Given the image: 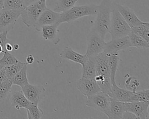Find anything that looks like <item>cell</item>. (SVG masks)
I'll use <instances>...</instances> for the list:
<instances>
[{
    "mask_svg": "<svg viewBox=\"0 0 149 119\" xmlns=\"http://www.w3.org/2000/svg\"><path fill=\"white\" fill-rule=\"evenodd\" d=\"M111 10V1L102 0L98 5V12L93 28L104 38L109 31Z\"/></svg>",
    "mask_w": 149,
    "mask_h": 119,
    "instance_id": "cell-1",
    "label": "cell"
},
{
    "mask_svg": "<svg viewBox=\"0 0 149 119\" xmlns=\"http://www.w3.org/2000/svg\"><path fill=\"white\" fill-rule=\"evenodd\" d=\"M131 32V27L118 10L115 2H112V10L109 33L112 39L127 36Z\"/></svg>",
    "mask_w": 149,
    "mask_h": 119,
    "instance_id": "cell-2",
    "label": "cell"
},
{
    "mask_svg": "<svg viewBox=\"0 0 149 119\" xmlns=\"http://www.w3.org/2000/svg\"><path fill=\"white\" fill-rule=\"evenodd\" d=\"M98 5L94 4L74 6L69 10L61 13V16L58 24L63 23H70L77 19L87 16H94L98 12Z\"/></svg>",
    "mask_w": 149,
    "mask_h": 119,
    "instance_id": "cell-3",
    "label": "cell"
},
{
    "mask_svg": "<svg viewBox=\"0 0 149 119\" xmlns=\"http://www.w3.org/2000/svg\"><path fill=\"white\" fill-rule=\"evenodd\" d=\"M46 2L39 1L32 3L21 11V18L23 23L28 27L34 26L42 12L47 8Z\"/></svg>",
    "mask_w": 149,
    "mask_h": 119,
    "instance_id": "cell-4",
    "label": "cell"
},
{
    "mask_svg": "<svg viewBox=\"0 0 149 119\" xmlns=\"http://www.w3.org/2000/svg\"><path fill=\"white\" fill-rule=\"evenodd\" d=\"M110 102V96L107 93L100 91L93 95L87 97L86 105L88 107L102 112L108 116Z\"/></svg>",
    "mask_w": 149,
    "mask_h": 119,
    "instance_id": "cell-5",
    "label": "cell"
},
{
    "mask_svg": "<svg viewBox=\"0 0 149 119\" xmlns=\"http://www.w3.org/2000/svg\"><path fill=\"white\" fill-rule=\"evenodd\" d=\"M105 42L93 28L87 36V50L86 55L88 57L94 56L103 52Z\"/></svg>",
    "mask_w": 149,
    "mask_h": 119,
    "instance_id": "cell-6",
    "label": "cell"
},
{
    "mask_svg": "<svg viewBox=\"0 0 149 119\" xmlns=\"http://www.w3.org/2000/svg\"><path fill=\"white\" fill-rule=\"evenodd\" d=\"M22 10L3 9L0 12V33L9 31L20 16Z\"/></svg>",
    "mask_w": 149,
    "mask_h": 119,
    "instance_id": "cell-7",
    "label": "cell"
},
{
    "mask_svg": "<svg viewBox=\"0 0 149 119\" xmlns=\"http://www.w3.org/2000/svg\"><path fill=\"white\" fill-rule=\"evenodd\" d=\"M22 91L26 98L31 102L38 104L44 97L45 89L42 85H34L29 83L22 87Z\"/></svg>",
    "mask_w": 149,
    "mask_h": 119,
    "instance_id": "cell-8",
    "label": "cell"
},
{
    "mask_svg": "<svg viewBox=\"0 0 149 119\" xmlns=\"http://www.w3.org/2000/svg\"><path fill=\"white\" fill-rule=\"evenodd\" d=\"M130 46L128 35L123 37L112 39L111 41L105 42L103 52L108 55L116 54L121 50L126 49Z\"/></svg>",
    "mask_w": 149,
    "mask_h": 119,
    "instance_id": "cell-9",
    "label": "cell"
},
{
    "mask_svg": "<svg viewBox=\"0 0 149 119\" xmlns=\"http://www.w3.org/2000/svg\"><path fill=\"white\" fill-rule=\"evenodd\" d=\"M60 16L61 13L56 12L47 8L42 12L36 23L34 25V27L36 30L40 31L41 27L44 26L58 24Z\"/></svg>",
    "mask_w": 149,
    "mask_h": 119,
    "instance_id": "cell-10",
    "label": "cell"
},
{
    "mask_svg": "<svg viewBox=\"0 0 149 119\" xmlns=\"http://www.w3.org/2000/svg\"><path fill=\"white\" fill-rule=\"evenodd\" d=\"M77 89L86 97L93 95L100 91L101 89L94 78L82 77L79 79L76 85Z\"/></svg>",
    "mask_w": 149,
    "mask_h": 119,
    "instance_id": "cell-11",
    "label": "cell"
},
{
    "mask_svg": "<svg viewBox=\"0 0 149 119\" xmlns=\"http://www.w3.org/2000/svg\"><path fill=\"white\" fill-rule=\"evenodd\" d=\"M148 107L149 102L132 101L125 103V110L133 113L137 118H148Z\"/></svg>",
    "mask_w": 149,
    "mask_h": 119,
    "instance_id": "cell-12",
    "label": "cell"
},
{
    "mask_svg": "<svg viewBox=\"0 0 149 119\" xmlns=\"http://www.w3.org/2000/svg\"><path fill=\"white\" fill-rule=\"evenodd\" d=\"M115 6L120 14L131 28L140 25L144 23V21L140 20L134 11L129 7L116 3H115Z\"/></svg>",
    "mask_w": 149,
    "mask_h": 119,
    "instance_id": "cell-13",
    "label": "cell"
},
{
    "mask_svg": "<svg viewBox=\"0 0 149 119\" xmlns=\"http://www.w3.org/2000/svg\"><path fill=\"white\" fill-rule=\"evenodd\" d=\"M91 57L95 64V76L110 75L108 55L102 52L94 56H91Z\"/></svg>",
    "mask_w": 149,
    "mask_h": 119,
    "instance_id": "cell-14",
    "label": "cell"
},
{
    "mask_svg": "<svg viewBox=\"0 0 149 119\" xmlns=\"http://www.w3.org/2000/svg\"><path fill=\"white\" fill-rule=\"evenodd\" d=\"M58 24L44 26L41 27V31L42 37L47 41H49L56 45L60 42L59 37V31L58 30Z\"/></svg>",
    "mask_w": 149,
    "mask_h": 119,
    "instance_id": "cell-15",
    "label": "cell"
},
{
    "mask_svg": "<svg viewBox=\"0 0 149 119\" xmlns=\"http://www.w3.org/2000/svg\"><path fill=\"white\" fill-rule=\"evenodd\" d=\"M59 56L62 59L72 61L74 63H79L81 66L84 64L88 58V56L86 54L81 55L78 52H76V51H73L72 48L69 46L65 47L64 49L61 52Z\"/></svg>",
    "mask_w": 149,
    "mask_h": 119,
    "instance_id": "cell-16",
    "label": "cell"
},
{
    "mask_svg": "<svg viewBox=\"0 0 149 119\" xmlns=\"http://www.w3.org/2000/svg\"><path fill=\"white\" fill-rule=\"evenodd\" d=\"M133 92L119 87L116 83L112 84V94L111 98L122 102H129L131 100Z\"/></svg>",
    "mask_w": 149,
    "mask_h": 119,
    "instance_id": "cell-17",
    "label": "cell"
},
{
    "mask_svg": "<svg viewBox=\"0 0 149 119\" xmlns=\"http://www.w3.org/2000/svg\"><path fill=\"white\" fill-rule=\"evenodd\" d=\"M10 102L12 106L17 110L21 108L26 109L31 102L26 98L22 91H15L11 93Z\"/></svg>",
    "mask_w": 149,
    "mask_h": 119,
    "instance_id": "cell-18",
    "label": "cell"
},
{
    "mask_svg": "<svg viewBox=\"0 0 149 119\" xmlns=\"http://www.w3.org/2000/svg\"><path fill=\"white\" fill-rule=\"evenodd\" d=\"M125 111V103L116 100L111 98L109 104V110L108 118L110 119H120L122 118V116Z\"/></svg>",
    "mask_w": 149,
    "mask_h": 119,
    "instance_id": "cell-19",
    "label": "cell"
},
{
    "mask_svg": "<svg viewBox=\"0 0 149 119\" xmlns=\"http://www.w3.org/2000/svg\"><path fill=\"white\" fill-rule=\"evenodd\" d=\"M27 64L26 63L15 75L9 80L12 85H17L22 88L29 83L27 75Z\"/></svg>",
    "mask_w": 149,
    "mask_h": 119,
    "instance_id": "cell-20",
    "label": "cell"
},
{
    "mask_svg": "<svg viewBox=\"0 0 149 119\" xmlns=\"http://www.w3.org/2000/svg\"><path fill=\"white\" fill-rule=\"evenodd\" d=\"M130 46H134L138 49H145L149 48V42L146 41L141 37L130 32L128 34Z\"/></svg>",
    "mask_w": 149,
    "mask_h": 119,
    "instance_id": "cell-21",
    "label": "cell"
},
{
    "mask_svg": "<svg viewBox=\"0 0 149 119\" xmlns=\"http://www.w3.org/2000/svg\"><path fill=\"white\" fill-rule=\"evenodd\" d=\"M82 67V77L95 79L96 75L95 64L93 59L91 57H88L87 60Z\"/></svg>",
    "mask_w": 149,
    "mask_h": 119,
    "instance_id": "cell-22",
    "label": "cell"
},
{
    "mask_svg": "<svg viewBox=\"0 0 149 119\" xmlns=\"http://www.w3.org/2000/svg\"><path fill=\"white\" fill-rule=\"evenodd\" d=\"M119 62V57L118 53L108 55V65L112 84L116 83V73L118 70Z\"/></svg>",
    "mask_w": 149,
    "mask_h": 119,
    "instance_id": "cell-23",
    "label": "cell"
},
{
    "mask_svg": "<svg viewBox=\"0 0 149 119\" xmlns=\"http://www.w3.org/2000/svg\"><path fill=\"white\" fill-rule=\"evenodd\" d=\"M131 31L149 42V23L148 22H144L140 25L131 28Z\"/></svg>",
    "mask_w": 149,
    "mask_h": 119,
    "instance_id": "cell-24",
    "label": "cell"
},
{
    "mask_svg": "<svg viewBox=\"0 0 149 119\" xmlns=\"http://www.w3.org/2000/svg\"><path fill=\"white\" fill-rule=\"evenodd\" d=\"M77 1L78 0H58L54 10L59 13L65 12L74 6Z\"/></svg>",
    "mask_w": 149,
    "mask_h": 119,
    "instance_id": "cell-25",
    "label": "cell"
},
{
    "mask_svg": "<svg viewBox=\"0 0 149 119\" xmlns=\"http://www.w3.org/2000/svg\"><path fill=\"white\" fill-rule=\"evenodd\" d=\"M26 64V63H23L20 61H18L17 62L9 65L7 66H5L3 67L5 74L9 80L12 78L14 75H15L20 70L21 68Z\"/></svg>",
    "mask_w": 149,
    "mask_h": 119,
    "instance_id": "cell-26",
    "label": "cell"
},
{
    "mask_svg": "<svg viewBox=\"0 0 149 119\" xmlns=\"http://www.w3.org/2000/svg\"><path fill=\"white\" fill-rule=\"evenodd\" d=\"M27 113V118L29 119H39L43 116V111L39 108L38 104L31 103L26 109Z\"/></svg>",
    "mask_w": 149,
    "mask_h": 119,
    "instance_id": "cell-27",
    "label": "cell"
},
{
    "mask_svg": "<svg viewBox=\"0 0 149 119\" xmlns=\"http://www.w3.org/2000/svg\"><path fill=\"white\" fill-rule=\"evenodd\" d=\"M24 8V0H3V9L22 10Z\"/></svg>",
    "mask_w": 149,
    "mask_h": 119,
    "instance_id": "cell-28",
    "label": "cell"
},
{
    "mask_svg": "<svg viewBox=\"0 0 149 119\" xmlns=\"http://www.w3.org/2000/svg\"><path fill=\"white\" fill-rule=\"evenodd\" d=\"M12 84L9 80L0 82V103L4 101L10 93Z\"/></svg>",
    "mask_w": 149,
    "mask_h": 119,
    "instance_id": "cell-29",
    "label": "cell"
},
{
    "mask_svg": "<svg viewBox=\"0 0 149 119\" xmlns=\"http://www.w3.org/2000/svg\"><path fill=\"white\" fill-rule=\"evenodd\" d=\"M139 102H149V89H144L133 93L131 100Z\"/></svg>",
    "mask_w": 149,
    "mask_h": 119,
    "instance_id": "cell-30",
    "label": "cell"
},
{
    "mask_svg": "<svg viewBox=\"0 0 149 119\" xmlns=\"http://www.w3.org/2000/svg\"><path fill=\"white\" fill-rule=\"evenodd\" d=\"M2 57L0 59V64L3 67L13 64L19 61V60L13 55L8 51H4Z\"/></svg>",
    "mask_w": 149,
    "mask_h": 119,
    "instance_id": "cell-31",
    "label": "cell"
},
{
    "mask_svg": "<svg viewBox=\"0 0 149 119\" xmlns=\"http://www.w3.org/2000/svg\"><path fill=\"white\" fill-rule=\"evenodd\" d=\"M125 85L127 90L134 92L139 86L140 82L136 78L133 77H130L125 81Z\"/></svg>",
    "mask_w": 149,
    "mask_h": 119,
    "instance_id": "cell-32",
    "label": "cell"
},
{
    "mask_svg": "<svg viewBox=\"0 0 149 119\" xmlns=\"http://www.w3.org/2000/svg\"><path fill=\"white\" fill-rule=\"evenodd\" d=\"M8 31H3L0 33V45L2 46L3 49L5 51V45L9 42V39L7 38V34Z\"/></svg>",
    "mask_w": 149,
    "mask_h": 119,
    "instance_id": "cell-33",
    "label": "cell"
},
{
    "mask_svg": "<svg viewBox=\"0 0 149 119\" xmlns=\"http://www.w3.org/2000/svg\"><path fill=\"white\" fill-rule=\"evenodd\" d=\"M122 118H137V117L132 113L128 111H125V112L123 114Z\"/></svg>",
    "mask_w": 149,
    "mask_h": 119,
    "instance_id": "cell-34",
    "label": "cell"
},
{
    "mask_svg": "<svg viewBox=\"0 0 149 119\" xmlns=\"http://www.w3.org/2000/svg\"><path fill=\"white\" fill-rule=\"evenodd\" d=\"M7 80H9V79L8 78V77H7L6 74H5L4 68H3L2 69H1L0 70V82L5 81H6Z\"/></svg>",
    "mask_w": 149,
    "mask_h": 119,
    "instance_id": "cell-35",
    "label": "cell"
},
{
    "mask_svg": "<svg viewBox=\"0 0 149 119\" xmlns=\"http://www.w3.org/2000/svg\"><path fill=\"white\" fill-rule=\"evenodd\" d=\"M26 63L27 64H31L34 62V56L32 55H29L26 57Z\"/></svg>",
    "mask_w": 149,
    "mask_h": 119,
    "instance_id": "cell-36",
    "label": "cell"
},
{
    "mask_svg": "<svg viewBox=\"0 0 149 119\" xmlns=\"http://www.w3.org/2000/svg\"><path fill=\"white\" fill-rule=\"evenodd\" d=\"M40 0H24V5L25 6H27L32 3H34L35 2H37L38 1H39Z\"/></svg>",
    "mask_w": 149,
    "mask_h": 119,
    "instance_id": "cell-37",
    "label": "cell"
},
{
    "mask_svg": "<svg viewBox=\"0 0 149 119\" xmlns=\"http://www.w3.org/2000/svg\"><path fill=\"white\" fill-rule=\"evenodd\" d=\"M13 46L11 44H10L9 42H8L6 45H5V51H8V52H10L13 50Z\"/></svg>",
    "mask_w": 149,
    "mask_h": 119,
    "instance_id": "cell-38",
    "label": "cell"
},
{
    "mask_svg": "<svg viewBox=\"0 0 149 119\" xmlns=\"http://www.w3.org/2000/svg\"><path fill=\"white\" fill-rule=\"evenodd\" d=\"M3 9V0H0V12Z\"/></svg>",
    "mask_w": 149,
    "mask_h": 119,
    "instance_id": "cell-39",
    "label": "cell"
},
{
    "mask_svg": "<svg viewBox=\"0 0 149 119\" xmlns=\"http://www.w3.org/2000/svg\"><path fill=\"white\" fill-rule=\"evenodd\" d=\"M13 48L15 50H17V49L19 48V44H14L13 46Z\"/></svg>",
    "mask_w": 149,
    "mask_h": 119,
    "instance_id": "cell-40",
    "label": "cell"
},
{
    "mask_svg": "<svg viewBox=\"0 0 149 119\" xmlns=\"http://www.w3.org/2000/svg\"><path fill=\"white\" fill-rule=\"evenodd\" d=\"M4 51H5L3 49L2 46L0 45V55H1L2 53H3Z\"/></svg>",
    "mask_w": 149,
    "mask_h": 119,
    "instance_id": "cell-41",
    "label": "cell"
},
{
    "mask_svg": "<svg viewBox=\"0 0 149 119\" xmlns=\"http://www.w3.org/2000/svg\"><path fill=\"white\" fill-rule=\"evenodd\" d=\"M39 2H41V3H45L46 2V0H40Z\"/></svg>",
    "mask_w": 149,
    "mask_h": 119,
    "instance_id": "cell-42",
    "label": "cell"
},
{
    "mask_svg": "<svg viewBox=\"0 0 149 119\" xmlns=\"http://www.w3.org/2000/svg\"><path fill=\"white\" fill-rule=\"evenodd\" d=\"M3 68V66L2 64H0V70H1V69H2Z\"/></svg>",
    "mask_w": 149,
    "mask_h": 119,
    "instance_id": "cell-43",
    "label": "cell"
}]
</instances>
